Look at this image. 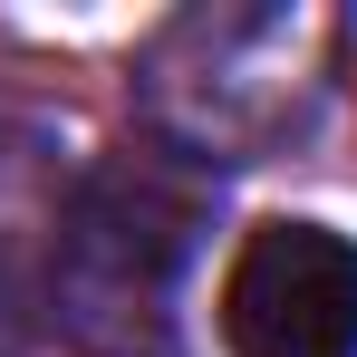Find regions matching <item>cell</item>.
Returning <instances> with one entry per match:
<instances>
[{
  "label": "cell",
  "mask_w": 357,
  "mask_h": 357,
  "mask_svg": "<svg viewBox=\"0 0 357 357\" xmlns=\"http://www.w3.org/2000/svg\"><path fill=\"white\" fill-rule=\"evenodd\" d=\"M193 222H203V193L155 165V155H126L68 203L59 232V319L107 357H135L165 338V299H174L183 261H193Z\"/></svg>",
  "instance_id": "obj_1"
},
{
  "label": "cell",
  "mask_w": 357,
  "mask_h": 357,
  "mask_svg": "<svg viewBox=\"0 0 357 357\" xmlns=\"http://www.w3.org/2000/svg\"><path fill=\"white\" fill-rule=\"evenodd\" d=\"M232 357H357V241L328 222H261L222 271Z\"/></svg>",
  "instance_id": "obj_2"
},
{
  "label": "cell",
  "mask_w": 357,
  "mask_h": 357,
  "mask_svg": "<svg viewBox=\"0 0 357 357\" xmlns=\"http://www.w3.org/2000/svg\"><path fill=\"white\" fill-rule=\"evenodd\" d=\"M0 357H20V309H10V290H0Z\"/></svg>",
  "instance_id": "obj_3"
}]
</instances>
